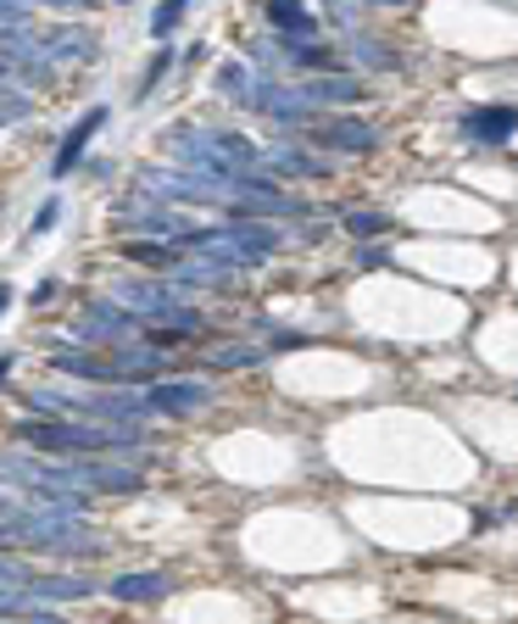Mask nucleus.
I'll return each instance as SVG.
<instances>
[{
	"label": "nucleus",
	"instance_id": "f257e3e1",
	"mask_svg": "<svg viewBox=\"0 0 518 624\" xmlns=\"http://www.w3.org/2000/svg\"><path fill=\"white\" fill-rule=\"evenodd\" d=\"M0 480L23 485L29 496H84V491H140V469L129 463H45L29 452H0Z\"/></svg>",
	"mask_w": 518,
	"mask_h": 624
},
{
	"label": "nucleus",
	"instance_id": "f03ea898",
	"mask_svg": "<svg viewBox=\"0 0 518 624\" xmlns=\"http://www.w3.org/2000/svg\"><path fill=\"white\" fill-rule=\"evenodd\" d=\"M167 151L201 173H218V178H268V156L229 129H173Z\"/></svg>",
	"mask_w": 518,
	"mask_h": 624
},
{
	"label": "nucleus",
	"instance_id": "7ed1b4c3",
	"mask_svg": "<svg viewBox=\"0 0 518 624\" xmlns=\"http://www.w3.org/2000/svg\"><path fill=\"white\" fill-rule=\"evenodd\" d=\"M23 446L40 452H118L140 440V424H96V418H29L18 424Z\"/></svg>",
	"mask_w": 518,
	"mask_h": 624
},
{
	"label": "nucleus",
	"instance_id": "20e7f679",
	"mask_svg": "<svg viewBox=\"0 0 518 624\" xmlns=\"http://www.w3.org/2000/svg\"><path fill=\"white\" fill-rule=\"evenodd\" d=\"M0 547H45V552H101V535L90 524H78L73 513H40L23 507L12 518H0Z\"/></svg>",
	"mask_w": 518,
	"mask_h": 624
},
{
	"label": "nucleus",
	"instance_id": "39448f33",
	"mask_svg": "<svg viewBox=\"0 0 518 624\" xmlns=\"http://www.w3.org/2000/svg\"><path fill=\"white\" fill-rule=\"evenodd\" d=\"M51 363L73 380H96V385H134V380H151L162 374L167 357L156 346H112V357H96V351H56Z\"/></svg>",
	"mask_w": 518,
	"mask_h": 624
},
{
	"label": "nucleus",
	"instance_id": "423d86ee",
	"mask_svg": "<svg viewBox=\"0 0 518 624\" xmlns=\"http://www.w3.org/2000/svg\"><path fill=\"white\" fill-rule=\"evenodd\" d=\"M112 302H118V307H129V313H140V318H151V324H162L167 335H196V329H201V318L185 307V296L173 291V285L118 280V285H112Z\"/></svg>",
	"mask_w": 518,
	"mask_h": 624
},
{
	"label": "nucleus",
	"instance_id": "0eeeda50",
	"mask_svg": "<svg viewBox=\"0 0 518 624\" xmlns=\"http://www.w3.org/2000/svg\"><path fill=\"white\" fill-rule=\"evenodd\" d=\"M78 335L84 340H101V346H129L134 335H140V324H134V313H118V307H90L78 318Z\"/></svg>",
	"mask_w": 518,
	"mask_h": 624
},
{
	"label": "nucleus",
	"instance_id": "6e6552de",
	"mask_svg": "<svg viewBox=\"0 0 518 624\" xmlns=\"http://www.w3.org/2000/svg\"><path fill=\"white\" fill-rule=\"evenodd\" d=\"M463 134L474 145H507L518 134V107H480V112L463 118Z\"/></svg>",
	"mask_w": 518,
	"mask_h": 624
},
{
	"label": "nucleus",
	"instance_id": "1a4fd4ad",
	"mask_svg": "<svg viewBox=\"0 0 518 624\" xmlns=\"http://www.w3.org/2000/svg\"><path fill=\"white\" fill-rule=\"evenodd\" d=\"M145 402H151V413H196V407L212 402V385H201V380H162Z\"/></svg>",
	"mask_w": 518,
	"mask_h": 624
},
{
	"label": "nucleus",
	"instance_id": "9d476101",
	"mask_svg": "<svg viewBox=\"0 0 518 624\" xmlns=\"http://www.w3.org/2000/svg\"><path fill=\"white\" fill-rule=\"evenodd\" d=\"M107 123V107H90L73 129H67V140H62V151H56V162H51V178H67L73 167H78V156H84V145L96 140V129Z\"/></svg>",
	"mask_w": 518,
	"mask_h": 624
},
{
	"label": "nucleus",
	"instance_id": "9b49d317",
	"mask_svg": "<svg viewBox=\"0 0 518 624\" xmlns=\"http://www.w3.org/2000/svg\"><path fill=\"white\" fill-rule=\"evenodd\" d=\"M318 140H323V145H334V151H368V145H374V129H368V123H357V118H334V123H323V129H318Z\"/></svg>",
	"mask_w": 518,
	"mask_h": 624
},
{
	"label": "nucleus",
	"instance_id": "f8f14e48",
	"mask_svg": "<svg viewBox=\"0 0 518 624\" xmlns=\"http://www.w3.org/2000/svg\"><path fill=\"white\" fill-rule=\"evenodd\" d=\"M268 23H274L279 34H290V40H312V29H318L301 0H268Z\"/></svg>",
	"mask_w": 518,
	"mask_h": 624
},
{
	"label": "nucleus",
	"instance_id": "ddd939ff",
	"mask_svg": "<svg viewBox=\"0 0 518 624\" xmlns=\"http://www.w3.org/2000/svg\"><path fill=\"white\" fill-rule=\"evenodd\" d=\"M112 596L118 602H162L167 596V574H118Z\"/></svg>",
	"mask_w": 518,
	"mask_h": 624
},
{
	"label": "nucleus",
	"instance_id": "4468645a",
	"mask_svg": "<svg viewBox=\"0 0 518 624\" xmlns=\"http://www.w3.org/2000/svg\"><path fill=\"white\" fill-rule=\"evenodd\" d=\"M90 580H73V574H34V596L40 602H73V596H90Z\"/></svg>",
	"mask_w": 518,
	"mask_h": 624
},
{
	"label": "nucleus",
	"instance_id": "2eb2a0df",
	"mask_svg": "<svg viewBox=\"0 0 518 624\" xmlns=\"http://www.w3.org/2000/svg\"><path fill=\"white\" fill-rule=\"evenodd\" d=\"M307 96H312L318 107H329V101H357V78H312Z\"/></svg>",
	"mask_w": 518,
	"mask_h": 624
},
{
	"label": "nucleus",
	"instance_id": "dca6fc26",
	"mask_svg": "<svg viewBox=\"0 0 518 624\" xmlns=\"http://www.w3.org/2000/svg\"><path fill=\"white\" fill-rule=\"evenodd\" d=\"M190 12V0H162V7H156V18H151V34L156 40H167L173 29H179V18Z\"/></svg>",
	"mask_w": 518,
	"mask_h": 624
},
{
	"label": "nucleus",
	"instance_id": "f3484780",
	"mask_svg": "<svg viewBox=\"0 0 518 624\" xmlns=\"http://www.w3.org/2000/svg\"><path fill=\"white\" fill-rule=\"evenodd\" d=\"M34 607H45L34 585H0V613H34Z\"/></svg>",
	"mask_w": 518,
	"mask_h": 624
},
{
	"label": "nucleus",
	"instance_id": "a211bd4d",
	"mask_svg": "<svg viewBox=\"0 0 518 624\" xmlns=\"http://www.w3.org/2000/svg\"><path fill=\"white\" fill-rule=\"evenodd\" d=\"M45 56H90V34H78V29H62V34H51Z\"/></svg>",
	"mask_w": 518,
	"mask_h": 624
},
{
	"label": "nucleus",
	"instance_id": "6ab92c4d",
	"mask_svg": "<svg viewBox=\"0 0 518 624\" xmlns=\"http://www.w3.org/2000/svg\"><path fill=\"white\" fill-rule=\"evenodd\" d=\"M18 118H29V96H18L12 84H0V129L18 123Z\"/></svg>",
	"mask_w": 518,
	"mask_h": 624
},
{
	"label": "nucleus",
	"instance_id": "aec40b11",
	"mask_svg": "<svg viewBox=\"0 0 518 624\" xmlns=\"http://www.w3.org/2000/svg\"><path fill=\"white\" fill-rule=\"evenodd\" d=\"M256 357H263V351H251V346H223V351L207 357V363L212 369H245V363H256Z\"/></svg>",
	"mask_w": 518,
	"mask_h": 624
},
{
	"label": "nucleus",
	"instance_id": "412c9836",
	"mask_svg": "<svg viewBox=\"0 0 518 624\" xmlns=\"http://www.w3.org/2000/svg\"><path fill=\"white\" fill-rule=\"evenodd\" d=\"M0 585H34V569H29V563H18V558H7V552H0Z\"/></svg>",
	"mask_w": 518,
	"mask_h": 624
},
{
	"label": "nucleus",
	"instance_id": "4be33fe9",
	"mask_svg": "<svg viewBox=\"0 0 518 624\" xmlns=\"http://www.w3.org/2000/svg\"><path fill=\"white\" fill-rule=\"evenodd\" d=\"M345 229H352V234H363V240H368V234H385L390 223H385V218H374V212H352V218H345Z\"/></svg>",
	"mask_w": 518,
	"mask_h": 624
},
{
	"label": "nucleus",
	"instance_id": "5701e85b",
	"mask_svg": "<svg viewBox=\"0 0 518 624\" xmlns=\"http://www.w3.org/2000/svg\"><path fill=\"white\" fill-rule=\"evenodd\" d=\"M56 218H62V201H45V207L34 212V234H51V229H56Z\"/></svg>",
	"mask_w": 518,
	"mask_h": 624
},
{
	"label": "nucleus",
	"instance_id": "b1692460",
	"mask_svg": "<svg viewBox=\"0 0 518 624\" xmlns=\"http://www.w3.org/2000/svg\"><path fill=\"white\" fill-rule=\"evenodd\" d=\"M29 12H23V0H0V29H18Z\"/></svg>",
	"mask_w": 518,
	"mask_h": 624
},
{
	"label": "nucleus",
	"instance_id": "393cba45",
	"mask_svg": "<svg viewBox=\"0 0 518 624\" xmlns=\"http://www.w3.org/2000/svg\"><path fill=\"white\" fill-rule=\"evenodd\" d=\"M23 624H62V618H56V613H45V607H34V613H29Z\"/></svg>",
	"mask_w": 518,
	"mask_h": 624
},
{
	"label": "nucleus",
	"instance_id": "a878e982",
	"mask_svg": "<svg viewBox=\"0 0 518 624\" xmlns=\"http://www.w3.org/2000/svg\"><path fill=\"white\" fill-rule=\"evenodd\" d=\"M12 307V285H0V313H7Z\"/></svg>",
	"mask_w": 518,
	"mask_h": 624
},
{
	"label": "nucleus",
	"instance_id": "bb28decb",
	"mask_svg": "<svg viewBox=\"0 0 518 624\" xmlns=\"http://www.w3.org/2000/svg\"><path fill=\"white\" fill-rule=\"evenodd\" d=\"M12 374V357H0V380H7Z\"/></svg>",
	"mask_w": 518,
	"mask_h": 624
},
{
	"label": "nucleus",
	"instance_id": "cd10ccee",
	"mask_svg": "<svg viewBox=\"0 0 518 624\" xmlns=\"http://www.w3.org/2000/svg\"><path fill=\"white\" fill-rule=\"evenodd\" d=\"M7 78H12V67H7V62H0V84H7Z\"/></svg>",
	"mask_w": 518,
	"mask_h": 624
}]
</instances>
